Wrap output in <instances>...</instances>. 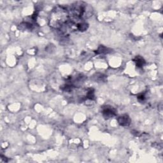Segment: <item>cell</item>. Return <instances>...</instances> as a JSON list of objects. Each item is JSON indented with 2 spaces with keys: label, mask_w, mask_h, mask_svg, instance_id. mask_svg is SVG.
Masks as SVG:
<instances>
[{
  "label": "cell",
  "mask_w": 163,
  "mask_h": 163,
  "mask_svg": "<svg viewBox=\"0 0 163 163\" xmlns=\"http://www.w3.org/2000/svg\"><path fill=\"white\" fill-rule=\"evenodd\" d=\"M133 61L134 62L135 64H136V67H138V68H142L145 64V60L143 58L140 56H137L135 57L133 59Z\"/></svg>",
  "instance_id": "obj_4"
},
{
  "label": "cell",
  "mask_w": 163,
  "mask_h": 163,
  "mask_svg": "<svg viewBox=\"0 0 163 163\" xmlns=\"http://www.w3.org/2000/svg\"><path fill=\"white\" fill-rule=\"evenodd\" d=\"M117 122L119 124L123 127H128V126L130 125L131 120L128 114H123L118 117L117 118Z\"/></svg>",
  "instance_id": "obj_3"
},
{
  "label": "cell",
  "mask_w": 163,
  "mask_h": 163,
  "mask_svg": "<svg viewBox=\"0 0 163 163\" xmlns=\"http://www.w3.org/2000/svg\"><path fill=\"white\" fill-rule=\"evenodd\" d=\"M86 99L91 100H94L95 99V96H94V90L93 88H89L87 89V94H86Z\"/></svg>",
  "instance_id": "obj_7"
},
{
  "label": "cell",
  "mask_w": 163,
  "mask_h": 163,
  "mask_svg": "<svg viewBox=\"0 0 163 163\" xmlns=\"http://www.w3.org/2000/svg\"><path fill=\"white\" fill-rule=\"evenodd\" d=\"M19 28L21 30H31L33 28V24L30 22H23L20 24Z\"/></svg>",
  "instance_id": "obj_5"
},
{
  "label": "cell",
  "mask_w": 163,
  "mask_h": 163,
  "mask_svg": "<svg viewBox=\"0 0 163 163\" xmlns=\"http://www.w3.org/2000/svg\"><path fill=\"white\" fill-rule=\"evenodd\" d=\"M137 99L138 101H140V102H143L145 100V94L144 93H141L140 94L138 95Z\"/></svg>",
  "instance_id": "obj_9"
},
{
  "label": "cell",
  "mask_w": 163,
  "mask_h": 163,
  "mask_svg": "<svg viewBox=\"0 0 163 163\" xmlns=\"http://www.w3.org/2000/svg\"><path fill=\"white\" fill-rule=\"evenodd\" d=\"M102 115L104 119H108L116 115V110L112 106H104L102 108Z\"/></svg>",
  "instance_id": "obj_2"
},
{
  "label": "cell",
  "mask_w": 163,
  "mask_h": 163,
  "mask_svg": "<svg viewBox=\"0 0 163 163\" xmlns=\"http://www.w3.org/2000/svg\"><path fill=\"white\" fill-rule=\"evenodd\" d=\"M110 49L107 48L106 47H104L103 45H100L99 47H98V50L95 51L96 54H108L110 52Z\"/></svg>",
  "instance_id": "obj_6"
},
{
  "label": "cell",
  "mask_w": 163,
  "mask_h": 163,
  "mask_svg": "<svg viewBox=\"0 0 163 163\" xmlns=\"http://www.w3.org/2000/svg\"><path fill=\"white\" fill-rule=\"evenodd\" d=\"M70 20L68 9L64 6L57 5L50 12L48 25L54 29H61Z\"/></svg>",
  "instance_id": "obj_1"
},
{
  "label": "cell",
  "mask_w": 163,
  "mask_h": 163,
  "mask_svg": "<svg viewBox=\"0 0 163 163\" xmlns=\"http://www.w3.org/2000/svg\"><path fill=\"white\" fill-rule=\"evenodd\" d=\"M75 86L72 84H65L63 85L62 87H61V89H62L63 91L67 92V93H70V92H72L73 89H75Z\"/></svg>",
  "instance_id": "obj_8"
}]
</instances>
